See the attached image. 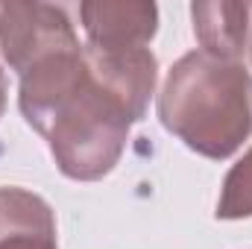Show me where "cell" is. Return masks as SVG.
I'll return each mask as SVG.
<instances>
[{
  "mask_svg": "<svg viewBox=\"0 0 252 249\" xmlns=\"http://www.w3.org/2000/svg\"><path fill=\"white\" fill-rule=\"evenodd\" d=\"M156 82L158 62L150 47L85 44L32 64L21 76L18 106L67 179L97 182L121 161L132 124L147 118Z\"/></svg>",
  "mask_w": 252,
  "mask_h": 249,
  "instance_id": "cell-1",
  "label": "cell"
},
{
  "mask_svg": "<svg viewBox=\"0 0 252 249\" xmlns=\"http://www.w3.org/2000/svg\"><path fill=\"white\" fill-rule=\"evenodd\" d=\"M158 118L188 150L223 161L252 135V73L244 62L190 50L167 70Z\"/></svg>",
  "mask_w": 252,
  "mask_h": 249,
  "instance_id": "cell-2",
  "label": "cell"
},
{
  "mask_svg": "<svg viewBox=\"0 0 252 249\" xmlns=\"http://www.w3.org/2000/svg\"><path fill=\"white\" fill-rule=\"evenodd\" d=\"M82 47L62 6L53 3H0V56L24 76L47 56Z\"/></svg>",
  "mask_w": 252,
  "mask_h": 249,
  "instance_id": "cell-3",
  "label": "cell"
},
{
  "mask_svg": "<svg viewBox=\"0 0 252 249\" xmlns=\"http://www.w3.org/2000/svg\"><path fill=\"white\" fill-rule=\"evenodd\" d=\"M79 21L88 35V47L97 50H141L158 32V6L156 3H82Z\"/></svg>",
  "mask_w": 252,
  "mask_h": 249,
  "instance_id": "cell-4",
  "label": "cell"
},
{
  "mask_svg": "<svg viewBox=\"0 0 252 249\" xmlns=\"http://www.w3.org/2000/svg\"><path fill=\"white\" fill-rule=\"evenodd\" d=\"M0 249H59L56 217L44 196L27 187H0Z\"/></svg>",
  "mask_w": 252,
  "mask_h": 249,
  "instance_id": "cell-5",
  "label": "cell"
},
{
  "mask_svg": "<svg viewBox=\"0 0 252 249\" xmlns=\"http://www.w3.org/2000/svg\"><path fill=\"white\" fill-rule=\"evenodd\" d=\"M193 35L202 44L199 50L241 62L250 53V30H252V3H229V0H205L190 6Z\"/></svg>",
  "mask_w": 252,
  "mask_h": 249,
  "instance_id": "cell-6",
  "label": "cell"
},
{
  "mask_svg": "<svg viewBox=\"0 0 252 249\" xmlns=\"http://www.w3.org/2000/svg\"><path fill=\"white\" fill-rule=\"evenodd\" d=\"M214 214H217V220H244V217H252V147L226 173Z\"/></svg>",
  "mask_w": 252,
  "mask_h": 249,
  "instance_id": "cell-7",
  "label": "cell"
},
{
  "mask_svg": "<svg viewBox=\"0 0 252 249\" xmlns=\"http://www.w3.org/2000/svg\"><path fill=\"white\" fill-rule=\"evenodd\" d=\"M3 109H6V73L0 67V115H3Z\"/></svg>",
  "mask_w": 252,
  "mask_h": 249,
  "instance_id": "cell-8",
  "label": "cell"
},
{
  "mask_svg": "<svg viewBox=\"0 0 252 249\" xmlns=\"http://www.w3.org/2000/svg\"><path fill=\"white\" fill-rule=\"evenodd\" d=\"M250 59H252V30H250Z\"/></svg>",
  "mask_w": 252,
  "mask_h": 249,
  "instance_id": "cell-9",
  "label": "cell"
}]
</instances>
